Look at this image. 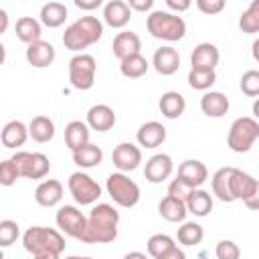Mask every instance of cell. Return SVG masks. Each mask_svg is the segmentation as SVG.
Returning a JSON list of instances; mask_svg holds the SVG:
<instances>
[{"instance_id": "obj_1", "label": "cell", "mask_w": 259, "mask_h": 259, "mask_svg": "<svg viewBox=\"0 0 259 259\" xmlns=\"http://www.w3.org/2000/svg\"><path fill=\"white\" fill-rule=\"evenodd\" d=\"M117 223H119V212L107 204L99 202L93 206V210L87 217V227L81 235V243H111L117 237Z\"/></svg>"}, {"instance_id": "obj_2", "label": "cell", "mask_w": 259, "mask_h": 259, "mask_svg": "<svg viewBox=\"0 0 259 259\" xmlns=\"http://www.w3.org/2000/svg\"><path fill=\"white\" fill-rule=\"evenodd\" d=\"M101 36H103V22L97 16H81L65 28L63 45L73 53H83V49L95 45Z\"/></svg>"}, {"instance_id": "obj_3", "label": "cell", "mask_w": 259, "mask_h": 259, "mask_svg": "<svg viewBox=\"0 0 259 259\" xmlns=\"http://www.w3.org/2000/svg\"><path fill=\"white\" fill-rule=\"evenodd\" d=\"M146 28L154 38L160 40H180L186 34V22L182 16L168 10H152L146 18Z\"/></svg>"}, {"instance_id": "obj_4", "label": "cell", "mask_w": 259, "mask_h": 259, "mask_svg": "<svg viewBox=\"0 0 259 259\" xmlns=\"http://www.w3.org/2000/svg\"><path fill=\"white\" fill-rule=\"evenodd\" d=\"M22 245L28 253L36 255L42 251H51V253H63L65 251V237L61 231L57 229H49V227H30L24 231L22 235Z\"/></svg>"}, {"instance_id": "obj_5", "label": "cell", "mask_w": 259, "mask_h": 259, "mask_svg": "<svg viewBox=\"0 0 259 259\" xmlns=\"http://www.w3.org/2000/svg\"><path fill=\"white\" fill-rule=\"evenodd\" d=\"M257 138H259V121L255 117L243 115L231 123L229 136H227V146L237 154H245L253 148Z\"/></svg>"}, {"instance_id": "obj_6", "label": "cell", "mask_w": 259, "mask_h": 259, "mask_svg": "<svg viewBox=\"0 0 259 259\" xmlns=\"http://www.w3.org/2000/svg\"><path fill=\"white\" fill-rule=\"evenodd\" d=\"M107 194L111 200L123 208H132L140 202V186L123 172H111L105 182Z\"/></svg>"}, {"instance_id": "obj_7", "label": "cell", "mask_w": 259, "mask_h": 259, "mask_svg": "<svg viewBox=\"0 0 259 259\" xmlns=\"http://www.w3.org/2000/svg\"><path fill=\"white\" fill-rule=\"evenodd\" d=\"M95 71H97V63H95L93 55L77 53L69 61V81L79 91H87V89L93 87Z\"/></svg>"}, {"instance_id": "obj_8", "label": "cell", "mask_w": 259, "mask_h": 259, "mask_svg": "<svg viewBox=\"0 0 259 259\" xmlns=\"http://www.w3.org/2000/svg\"><path fill=\"white\" fill-rule=\"evenodd\" d=\"M231 196L233 200H243L249 208L259 206V182L249 172L233 168L231 172Z\"/></svg>"}, {"instance_id": "obj_9", "label": "cell", "mask_w": 259, "mask_h": 259, "mask_svg": "<svg viewBox=\"0 0 259 259\" xmlns=\"http://www.w3.org/2000/svg\"><path fill=\"white\" fill-rule=\"evenodd\" d=\"M10 160L14 162L22 178L38 180V178H45L51 170V162L42 152H16Z\"/></svg>"}, {"instance_id": "obj_10", "label": "cell", "mask_w": 259, "mask_h": 259, "mask_svg": "<svg viewBox=\"0 0 259 259\" xmlns=\"http://www.w3.org/2000/svg\"><path fill=\"white\" fill-rule=\"evenodd\" d=\"M67 186H69V192H71V196L75 198V202L81 204V206L93 204V202H97V198L101 196V186H99L89 174H85V172H81V170H79V172H73V174L69 176Z\"/></svg>"}, {"instance_id": "obj_11", "label": "cell", "mask_w": 259, "mask_h": 259, "mask_svg": "<svg viewBox=\"0 0 259 259\" xmlns=\"http://www.w3.org/2000/svg\"><path fill=\"white\" fill-rule=\"evenodd\" d=\"M55 223L59 227L61 233L73 237V239H81L85 227H87V217L73 204H65L57 210L55 214Z\"/></svg>"}, {"instance_id": "obj_12", "label": "cell", "mask_w": 259, "mask_h": 259, "mask_svg": "<svg viewBox=\"0 0 259 259\" xmlns=\"http://www.w3.org/2000/svg\"><path fill=\"white\" fill-rule=\"evenodd\" d=\"M111 162L117 168V172H132L142 162V150L132 142H121L111 152Z\"/></svg>"}, {"instance_id": "obj_13", "label": "cell", "mask_w": 259, "mask_h": 259, "mask_svg": "<svg viewBox=\"0 0 259 259\" xmlns=\"http://www.w3.org/2000/svg\"><path fill=\"white\" fill-rule=\"evenodd\" d=\"M208 178V170L204 166V162L200 160H184L180 166H178V176L176 180L186 186L188 190H194V188H200Z\"/></svg>"}, {"instance_id": "obj_14", "label": "cell", "mask_w": 259, "mask_h": 259, "mask_svg": "<svg viewBox=\"0 0 259 259\" xmlns=\"http://www.w3.org/2000/svg\"><path fill=\"white\" fill-rule=\"evenodd\" d=\"M174 170V162L168 154H154L148 162H146V168H144V176L148 182L152 184H162L164 180L170 178Z\"/></svg>"}, {"instance_id": "obj_15", "label": "cell", "mask_w": 259, "mask_h": 259, "mask_svg": "<svg viewBox=\"0 0 259 259\" xmlns=\"http://www.w3.org/2000/svg\"><path fill=\"white\" fill-rule=\"evenodd\" d=\"M221 53L217 49V45L212 42H200L194 47L192 55H190V69L196 71H214V67L219 65Z\"/></svg>"}, {"instance_id": "obj_16", "label": "cell", "mask_w": 259, "mask_h": 259, "mask_svg": "<svg viewBox=\"0 0 259 259\" xmlns=\"http://www.w3.org/2000/svg\"><path fill=\"white\" fill-rule=\"evenodd\" d=\"M152 67L156 69V73L168 77L174 75L180 69V55L174 47H160L156 49L154 57H152Z\"/></svg>"}, {"instance_id": "obj_17", "label": "cell", "mask_w": 259, "mask_h": 259, "mask_svg": "<svg viewBox=\"0 0 259 259\" xmlns=\"http://www.w3.org/2000/svg\"><path fill=\"white\" fill-rule=\"evenodd\" d=\"M115 113L109 105L105 103H97V105H91L89 111H87V127L95 130V132H107L115 125Z\"/></svg>"}, {"instance_id": "obj_18", "label": "cell", "mask_w": 259, "mask_h": 259, "mask_svg": "<svg viewBox=\"0 0 259 259\" xmlns=\"http://www.w3.org/2000/svg\"><path fill=\"white\" fill-rule=\"evenodd\" d=\"M140 49H142V40H140V36H138L136 32H132V30L117 32L115 38H113V42H111V51H113V55H115L119 61L132 57V55H140Z\"/></svg>"}, {"instance_id": "obj_19", "label": "cell", "mask_w": 259, "mask_h": 259, "mask_svg": "<svg viewBox=\"0 0 259 259\" xmlns=\"http://www.w3.org/2000/svg\"><path fill=\"white\" fill-rule=\"evenodd\" d=\"M26 61L36 67V69H45L49 65H53L57 53H55V47L47 40H36L32 45H26Z\"/></svg>"}, {"instance_id": "obj_20", "label": "cell", "mask_w": 259, "mask_h": 259, "mask_svg": "<svg viewBox=\"0 0 259 259\" xmlns=\"http://www.w3.org/2000/svg\"><path fill=\"white\" fill-rule=\"evenodd\" d=\"M136 140L144 148H158L166 140V127L160 121H154V119L152 121H146V123H142L138 127Z\"/></svg>"}, {"instance_id": "obj_21", "label": "cell", "mask_w": 259, "mask_h": 259, "mask_svg": "<svg viewBox=\"0 0 259 259\" xmlns=\"http://www.w3.org/2000/svg\"><path fill=\"white\" fill-rule=\"evenodd\" d=\"M61 198H63V184H61L59 180H55V178L42 180V182L36 186V190H34V200H36V204L47 206V208L57 206V204L61 202Z\"/></svg>"}, {"instance_id": "obj_22", "label": "cell", "mask_w": 259, "mask_h": 259, "mask_svg": "<svg viewBox=\"0 0 259 259\" xmlns=\"http://www.w3.org/2000/svg\"><path fill=\"white\" fill-rule=\"evenodd\" d=\"M132 18V10L123 0H109L103 6V20L111 28H123Z\"/></svg>"}, {"instance_id": "obj_23", "label": "cell", "mask_w": 259, "mask_h": 259, "mask_svg": "<svg viewBox=\"0 0 259 259\" xmlns=\"http://www.w3.org/2000/svg\"><path fill=\"white\" fill-rule=\"evenodd\" d=\"M229 107H231L229 97L221 91H206L200 97V109L208 117H223L229 111Z\"/></svg>"}, {"instance_id": "obj_24", "label": "cell", "mask_w": 259, "mask_h": 259, "mask_svg": "<svg viewBox=\"0 0 259 259\" xmlns=\"http://www.w3.org/2000/svg\"><path fill=\"white\" fill-rule=\"evenodd\" d=\"M184 204H186V212H192L194 217H206L212 210V196L202 188H194L188 190Z\"/></svg>"}, {"instance_id": "obj_25", "label": "cell", "mask_w": 259, "mask_h": 259, "mask_svg": "<svg viewBox=\"0 0 259 259\" xmlns=\"http://www.w3.org/2000/svg\"><path fill=\"white\" fill-rule=\"evenodd\" d=\"M158 107H160V113L164 117L178 119L186 109V99L178 91H166V93H162V97L158 101Z\"/></svg>"}, {"instance_id": "obj_26", "label": "cell", "mask_w": 259, "mask_h": 259, "mask_svg": "<svg viewBox=\"0 0 259 259\" xmlns=\"http://www.w3.org/2000/svg\"><path fill=\"white\" fill-rule=\"evenodd\" d=\"M28 138V125H24L20 119H12L8 121L2 132H0V140L6 148H20Z\"/></svg>"}, {"instance_id": "obj_27", "label": "cell", "mask_w": 259, "mask_h": 259, "mask_svg": "<svg viewBox=\"0 0 259 259\" xmlns=\"http://www.w3.org/2000/svg\"><path fill=\"white\" fill-rule=\"evenodd\" d=\"M65 144L71 152H75L77 148L89 144V127L85 121L81 119H73L65 125Z\"/></svg>"}, {"instance_id": "obj_28", "label": "cell", "mask_w": 259, "mask_h": 259, "mask_svg": "<svg viewBox=\"0 0 259 259\" xmlns=\"http://www.w3.org/2000/svg\"><path fill=\"white\" fill-rule=\"evenodd\" d=\"M158 212L168 223H182L186 219V204H184V200L166 194L158 204Z\"/></svg>"}, {"instance_id": "obj_29", "label": "cell", "mask_w": 259, "mask_h": 259, "mask_svg": "<svg viewBox=\"0 0 259 259\" xmlns=\"http://www.w3.org/2000/svg\"><path fill=\"white\" fill-rule=\"evenodd\" d=\"M14 32L18 36V40L26 42V45H32L36 40H40V34H42V26H40V20L32 18V16H20L16 20V26H14Z\"/></svg>"}, {"instance_id": "obj_30", "label": "cell", "mask_w": 259, "mask_h": 259, "mask_svg": "<svg viewBox=\"0 0 259 259\" xmlns=\"http://www.w3.org/2000/svg\"><path fill=\"white\" fill-rule=\"evenodd\" d=\"M28 136L38 142V144H47L55 138V121L47 115H36L30 119L28 123Z\"/></svg>"}, {"instance_id": "obj_31", "label": "cell", "mask_w": 259, "mask_h": 259, "mask_svg": "<svg viewBox=\"0 0 259 259\" xmlns=\"http://www.w3.org/2000/svg\"><path fill=\"white\" fill-rule=\"evenodd\" d=\"M231 172H233V166H225V168H219L210 178L212 194L223 202H233V196H231Z\"/></svg>"}, {"instance_id": "obj_32", "label": "cell", "mask_w": 259, "mask_h": 259, "mask_svg": "<svg viewBox=\"0 0 259 259\" xmlns=\"http://www.w3.org/2000/svg\"><path fill=\"white\" fill-rule=\"evenodd\" d=\"M101 160H103V150L97 144H91V142L73 152V162L79 168H95V166L101 164Z\"/></svg>"}, {"instance_id": "obj_33", "label": "cell", "mask_w": 259, "mask_h": 259, "mask_svg": "<svg viewBox=\"0 0 259 259\" xmlns=\"http://www.w3.org/2000/svg\"><path fill=\"white\" fill-rule=\"evenodd\" d=\"M40 24L49 28H59L67 20V6L63 2H47L40 8Z\"/></svg>"}, {"instance_id": "obj_34", "label": "cell", "mask_w": 259, "mask_h": 259, "mask_svg": "<svg viewBox=\"0 0 259 259\" xmlns=\"http://www.w3.org/2000/svg\"><path fill=\"white\" fill-rule=\"evenodd\" d=\"M148 69H150V63L142 55H132V57L119 61V71L127 79H140L148 73Z\"/></svg>"}, {"instance_id": "obj_35", "label": "cell", "mask_w": 259, "mask_h": 259, "mask_svg": "<svg viewBox=\"0 0 259 259\" xmlns=\"http://www.w3.org/2000/svg\"><path fill=\"white\" fill-rule=\"evenodd\" d=\"M202 237H204V229H202L198 223H194V221L182 223V225L178 227V233H176L178 243H182V245H186V247L198 245V243L202 241Z\"/></svg>"}, {"instance_id": "obj_36", "label": "cell", "mask_w": 259, "mask_h": 259, "mask_svg": "<svg viewBox=\"0 0 259 259\" xmlns=\"http://www.w3.org/2000/svg\"><path fill=\"white\" fill-rule=\"evenodd\" d=\"M146 247H148V255L154 257V259H158L160 255H164L166 251H170L172 247H176V243H174V239H172L170 235L156 233V235H152V237L148 239Z\"/></svg>"}, {"instance_id": "obj_37", "label": "cell", "mask_w": 259, "mask_h": 259, "mask_svg": "<svg viewBox=\"0 0 259 259\" xmlns=\"http://www.w3.org/2000/svg\"><path fill=\"white\" fill-rule=\"evenodd\" d=\"M239 28L247 34H255L259 30V0H253L249 8L239 18Z\"/></svg>"}, {"instance_id": "obj_38", "label": "cell", "mask_w": 259, "mask_h": 259, "mask_svg": "<svg viewBox=\"0 0 259 259\" xmlns=\"http://www.w3.org/2000/svg\"><path fill=\"white\" fill-rule=\"evenodd\" d=\"M217 81V73L214 71H196V69H190L188 71V85L192 89H198V91H206L214 85Z\"/></svg>"}, {"instance_id": "obj_39", "label": "cell", "mask_w": 259, "mask_h": 259, "mask_svg": "<svg viewBox=\"0 0 259 259\" xmlns=\"http://www.w3.org/2000/svg\"><path fill=\"white\" fill-rule=\"evenodd\" d=\"M18 237H20V229L16 221H10V219L0 221V249L14 245Z\"/></svg>"}, {"instance_id": "obj_40", "label": "cell", "mask_w": 259, "mask_h": 259, "mask_svg": "<svg viewBox=\"0 0 259 259\" xmlns=\"http://www.w3.org/2000/svg\"><path fill=\"white\" fill-rule=\"evenodd\" d=\"M241 91L247 97H257L259 95V71L257 69H249L243 73L241 77Z\"/></svg>"}, {"instance_id": "obj_41", "label": "cell", "mask_w": 259, "mask_h": 259, "mask_svg": "<svg viewBox=\"0 0 259 259\" xmlns=\"http://www.w3.org/2000/svg\"><path fill=\"white\" fill-rule=\"evenodd\" d=\"M214 255H217V259H239L241 257V249H239V245L235 241L223 239V241L217 243Z\"/></svg>"}, {"instance_id": "obj_42", "label": "cell", "mask_w": 259, "mask_h": 259, "mask_svg": "<svg viewBox=\"0 0 259 259\" xmlns=\"http://www.w3.org/2000/svg\"><path fill=\"white\" fill-rule=\"evenodd\" d=\"M18 178H20V174H18L14 162L10 158L8 160H2L0 162V184L2 186H12Z\"/></svg>"}, {"instance_id": "obj_43", "label": "cell", "mask_w": 259, "mask_h": 259, "mask_svg": "<svg viewBox=\"0 0 259 259\" xmlns=\"http://www.w3.org/2000/svg\"><path fill=\"white\" fill-rule=\"evenodd\" d=\"M196 8L202 14H219L225 8V0H196Z\"/></svg>"}, {"instance_id": "obj_44", "label": "cell", "mask_w": 259, "mask_h": 259, "mask_svg": "<svg viewBox=\"0 0 259 259\" xmlns=\"http://www.w3.org/2000/svg\"><path fill=\"white\" fill-rule=\"evenodd\" d=\"M127 4V8L134 12H146V10H152V6H154V0H127L125 2Z\"/></svg>"}, {"instance_id": "obj_45", "label": "cell", "mask_w": 259, "mask_h": 259, "mask_svg": "<svg viewBox=\"0 0 259 259\" xmlns=\"http://www.w3.org/2000/svg\"><path fill=\"white\" fill-rule=\"evenodd\" d=\"M168 194H170V196H176V198H180V200H184L186 194H188V188L182 186V184L174 178V180L170 182V186H168Z\"/></svg>"}, {"instance_id": "obj_46", "label": "cell", "mask_w": 259, "mask_h": 259, "mask_svg": "<svg viewBox=\"0 0 259 259\" xmlns=\"http://www.w3.org/2000/svg\"><path fill=\"white\" fill-rule=\"evenodd\" d=\"M166 6L176 12H184L190 8V0H166Z\"/></svg>"}, {"instance_id": "obj_47", "label": "cell", "mask_w": 259, "mask_h": 259, "mask_svg": "<svg viewBox=\"0 0 259 259\" xmlns=\"http://www.w3.org/2000/svg\"><path fill=\"white\" fill-rule=\"evenodd\" d=\"M75 6L81 10H95L101 6V0H75Z\"/></svg>"}, {"instance_id": "obj_48", "label": "cell", "mask_w": 259, "mask_h": 259, "mask_svg": "<svg viewBox=\"0 0 259 259\" xmlns=\"http://www.w3.org/2000/svg\"><path fill=\"white\" fill-rule=\"evenodd\" d=\"M158 259H186V255H184V251H182L180 247H172L170 251H166V253L160 255Z\"/></svg>"}, {"instance_id": "obj_49", "label": "cell", "mask_w": 259, "mask_h": 259, "mask_svg": "<svg viewBox=\"0 0 259 259\" xmlns=\"http://www.w3.org/2000/svg\"><path fill=\"white\" fill-rule=\"evenodd\" d=\"M8 24H10V18H8V12L4 8H0V34H4L8 30Z\"/></svg>"}, {"instance_id": "obj_50", "label": "cell", "mask_w": 259, "mask_h": 259, "mask_svg": "<svg viewBox=\"0 0 259 259\" xmlns=\"http://www.w3.org/2000/svg\"><path fill=\"white\" fill-rule=\"evenodd\" d=\"M34 259H61L59 253H51V251H42V253H36Z\"/></svg>"}, {"instance_id": "obj_51", "label": "cell", "mask_w": 259, "mask_h": 259, "mask_svg": "<svg viewBox=\"0 0 259 259\" xmlns=\"http://www.w3.org/2000/svg\"><path fill=\"white\" fill-rule=\"evenodd\" d=\"M123 259H148L146 253H140V251H130L123 255Z\"/></svg>"}, {"instance_id": "obj_52", "label": "cell", "mask_w": 259, "mask_h": 259, "mask_svg": "<svg viewBox=\"0 0 259 259\" xmlns=\"http://www.w3.org/2000/svg\"><path fill=\"white\" fill-rule=\"evenodd\" d=\"M6 61V49H4V45L0 42V65Z\"/></svg>"}, {"instance_id": "obj_53", "label": "cell", "mask_w": 259, "mask_h": 259, "mask_svg": "<svg viewBox=\"0 0 259 259\" xmlns=\"http://www.w3.org/2000/svg\"><path fill=\"white\" fill-rule=\"evenodd\" d=\"M257 49H259V40L253 42V57H255V59H257Z\"/></svg>"}, {"instance_id": "obj_54", "label": "cell", "mask_w": 259, "mask_h": 259, "mask_svg": "<svg viewBox=\"0 0 259 259\" xmlns=\"http://www.w3.org/2000/svg\"><path fill=\"white\" fill-rule=\"evenodd\" d=\"M65 259H91V257H79V255H71V257H65Z\"/></svg>"}, {"instance_id": "obj_55", "label": "cell", "mask_w": 259, "mask_h": 259, "mask_svg": "<svg viewBox=\"0 0 259 259\" xmlns=\"http://www.w3.org/2000/svg\"><path fill=\"white\" fill-rule=\"evenodd\" d=\"M0 259H4V253H2V249H0Z\"/></svg>"}]
</instances>
